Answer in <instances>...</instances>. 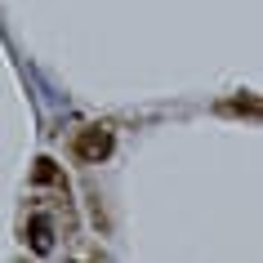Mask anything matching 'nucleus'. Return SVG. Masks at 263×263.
<instances>
[{"mask_svg":"<svg viewBox=\"0 0 263 263\" xmlns=\"http://www.w3.org/2000/svg\"><path fill=\"white\" fill-rule=\"evenodd\" d=\"M31 250H36V254H49V250H54V223L45 219V214L31 219Z\"/></svg>","mask_w":263,"mask_h":263,"instance_id":"nucleus-2","label":"nucleus"},{"mask_svg":"<svg viewBox=\"0 0 263 263\" xmlns=\"http://www.w3.org/2000/svg\"><path fill=\"white\" fill-rule=\"evenodd\" d=\"M76 152H81V161H103V156H111V134L107 129H85L76 139Z\"/></svg>","mask_w":263,"mask_h":263,"instance_id":"nucleus-1","label":"nucleus"}]
</instances>
